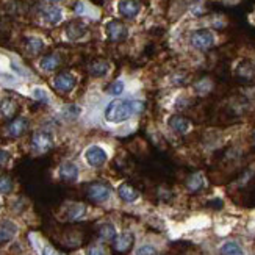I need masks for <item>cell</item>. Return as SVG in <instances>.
Returning a JSON list of instances; mask_svg holds the SVG:
<instances>
[{
	"label": "cell",
	"instance_id": "7a4b0ae2",
	"mask_svg": "<svg viewBox=\"0 0 255 255\" xmlns=\"http://www.w3.org/2000/svg\"><path fill=\"white\" fill-rule=\"evenodd\" d=\"M191 46L197 50H208L215 44V35L210 30H196L191 35Z\"/></svg>",
	"mask_w": 255,
	"mask_h": 255
},
{
	"label": "cell",
	"instance_id": "7c38bea8",
	"mask_svg": "<svg viewBox=\"0 0 255 255\" xmlns=\"http://www.w3.org/2000/svg\"><path fill=\"white\" fill-rule=\"evenodd\" d=\"M85 33H86V25L80 20H72L68 24V27H66V35H68V38L72 41L80 39Z\"/></svg>",
	"mask_w": 255,
	"mask_h": 255
},
{
	"label": "cell",
	"instance_id": "30bf717a",
	"mask_svg": "<svg viewBox=\"0 0 255 255\" xmlns=\"http://www.w3.org/2000/svg\"><path fill=\"white\" fill-rule=\"evenodd\" d=\"M28 128V121L25 118H14L11 123L8 124V133L11 136H20L24 135Z\"/></svg>",
	"mask_w": 255,
	"mask_h": 255
},
{
	"label": "cell",
	"instance_id": "44dd1931",
	"mask_svg": "<svg viewBox=\"0 0 255 255\" xmlns=\"http://www.w3.org/2000/svg\"><path fill=\"white\" fill-rule=\"evenodd\" d=\"M237 74L241 77V79L251 80L252 77L255 75V66H254L251 61H243V63L240 64V68H238Z\"/></svg>",
	"mask_w": 255,
	"mask_h": 255
},
{
	"label": "cell",
	"instance_id": "5b68a950",
	"mask_svg": "<svg viewBox=\"0 0 255 255\" xmlns=\"http://www.w3.org/2000/svg\"><path fill=\"white\" fill-rule=\"evenodd\" d=\"M75 77L71 72H60L53 80V86L61 93H71L75 88Z\"/></svg>",
	"mask_w": 255,
	"mask_h": 255
},
{
	"label": "cell",
	"instance_id": "277c9868",
	"mask_svg": "<svg viewBox=\"0 0 255 255\" xmlns=\"http://www.w3.org/2000/svg\"><path fill=\"white\" fill-rule=\"evenodd\" d=\"M107 35L112 42H121L127 38V27L121 20H112L107 25Z\"/></svg>",
	"mask_w": 255,
	"mask_h": 255
},
{
	"label": "cell",
	"instance_id": "7402d4cb",
	"mask_svg": "<svg viewBox=\"0 0 255 255\" xmlns=\"http://www.w3.org/2000/svg\"><path fill=\"white\" fill-rule=\"evenodd\" d=\"M204 177H202V174H199V172H196V174H193L190 179H188V182H186V186H188V190L190 191H199V190H202L204 188Z\"/></svg>",
	"mask_w": 255,
	"mask_h": 255
},
{
	"label": "cell",
	"instance_id": "cb8c5ba5",
	"mask_svg": "<svg viewBox=\"0 0 255 255\" xmlns=\"http://www.w3.org/2000/svg\"><path fill=\"white\" fill-rule=\"evenodd\" d=\"M85 212H86V207L82 205V204H74L71 208H69V212H68V218L71 221H79L85 216Z\"/></svg>",
	"mask_w": 255,
	"mask_h": 255
},
{
	"label": "cell",
	"instance_id": "e0dca14e",
	"mask_svg": "<svg viewBox=\"0 0 255 255\" xmlns=\"http://www.w3.org/2000/svg\"><path fill=\"white\" fill-rule=\"evenodd\" d=\"M99 237H101V240H104V241H115L118 237L115 226L110 224V223L102 224L101 227H99Z\"/></svg>",
	"mask_w": 255,
	"mask_h": 255
},
{
	"label": "cell",
	"instance_id": "d6986e66",
	"mask_svg": "<svg viewBox=\"0 0 255 255\" xmlns=\"http://www.w3.org/2000/svg\"><path fill=\"white\" fill-rule=\"evenodd\" d=\"M58 66H60V57H58V55H55V53L47 55V57H44L41 60V68L44 71H55Z\"/></svg>",
	"mask_w": 255,
	"mask_h": 255
},
{
	"label": "cell",
	"instance_id": "d6a6232c",
	"mask_svg": "<svg viewBox=\"0 0 255 255\" xmlns=\"http://www.w3.org/2000/svg\"><path fill=\"white\" fill-rule=\"evenodd\" d=\"M42 255H61L58 251H55L52 246H44L42 249Z\"/></svg>",
	"mask_w": 255,
	"mask_h": 255
},
{
	"label": "cell",
	"instance_id": "d4e9b609",
	"mask_svg": "<svg viewBox=\"0 0 255 255\" xmlns=\"http://www.w3.org/2000/svg\"><path fill=\"white\" fill-rule=\"evenodd\" d=\"M13 190V180L11 177L5 175V174H0V194H8Z\"/></svg>",
	"mask_w": 255,
	"mask_h": 255
},
{
	"label": "cell",
	"instance_id": "3957f363",
	"mask_svg": "<svg viewBox=\"0 0 255 255\" xmlns=\"http://www.w3.org/2000/svg\"><path fill=\"white\" fill-rule=\"evenodd\" d=\"M110 194H112V190H110V186L105 185V183H91L88 185L86 188V196L90 201L96 202V204H102L105 201H108Z\"/></svg>",
	"mask_w": 255,
	"mask_h": 255
},
{
	"label": "cell",
	"instance_id": "f1b7e54d",
	"mask_svg": "<svg viewBox=\"0 0 255 255\" xmlns=\"http://www.w3.org/2000/svg\"><path fill=\"white\" fill-rule=\"evenodd\" d=\"M123 91H124V83L123 82H115L108 88V93L113 94V96H119Z\"/></svg>",
	"mask_w": 255,
	"mask_h": 255
},
{
	"label": "cell",
	"instance_id": "9c48e42d",
	"mask_svg": "<svg viewBox=\"0 0 255 255\" xmlns=\"http://www.w3.org/2000/svg\"><path fill=\"white\" fill-rule=\"evenodd\" d=\"M133 243H135V235L131 234V232H124V234H121L116 237L115 240V249L121 254H126L131 249Z\"/></svg>",
	"mask_w": 255,
	"mask_h": 255
},
{
	"label": "cell",
	"instance_id": "f546056e",
	"mask_svg": "<svg viewBox=\"0 0 255 255\" xmlns=\"http://www.w3.org/2000/svg\"><path fill=\"white\" fill-rule=\"evenodd\" d=\"M33 96H35L36 99H39V101H42V102H47V94H46V91L39 90V88L33 90Z\"/></svg>",
	"mask_w": 255,
	"mask_h": 255
},
{
	"label": "cell",
	"instance_id": "8992f818",
	"mask_svg": "<svg viewBox=\"0 0 255 255\" xmlns=\"http://www.w3.org/2000/svg\"><path fill=\"white\" fill-rule=\"evenodd\" d=\"M85 158L90 166H93V168H99V166H102L107 161V152L99 146H91L90 149H86Z\"/></svg>",
	"mask_w": 255,
	"mask_h": 255
},
{
	"label": "cell",
	"instance_id": "ac0fdd59",
	"mask_svg": "<svg viewBox=\"0 0 255 255\" xmlns=\"http://www.w3.org/2000/svg\"><path fill=\"white\" fill-rule=\"evenodd\" d=\"M221 255H245L243 248L235 241H226L221 246Z\"/></svg>",
	"mask_w": 255,
	"mask_h": 255
},
{
	"label": "cell",
	"instance_id": "4dcf8cb0",
	"mask_svg": "<svg viewBox=\"0 0 255 255\" xmlns=\"http://www.w3.org/2000/svg\"><path fill=\"white\" fill-rule=\"evenodd\" d=\"M9 158H11V155L6 150L0 149V168H2V166H5L9 161Z\"/></svg>",
	"mask_w": 255,
	"mask_h": 255
},
{
	"label": "cell",
	"instance_id": "9a60e30c",
	"mask_svg": "<svg viewBox=\"0 0 255 255\" xmlns=\"http://www.w3.org/2000/svg\"><path fill=\"white\" fill-rule=\"evenodd\" d=\"M42 16L49 22V24H58V22L63 19V11L58 6L50 5V6H46L42 9Z\"/></svg>",
	"mask_w": 255,
	"mask_h": 255
},
{
	"label": "cell",
	"instance_id": "6da1fadb",
	"mask_svg": "<svg viewBox=\"0 0 255 255\" xmlns=\"http://www.w3.org/2000/svg\"><path fill=\"white\" fill-rule=\"evenodd\" d=\"M133 113V104L131 101H124V99H115L113 102H110L105 110V119L108 123H123V121L128 119Z\"/></svg>",
	"mask_w": 255,
	"mask_h": 255
},
{
	"label": "cell",
	"instance_id": "83f0119b",
	"mask_svg": "<svg viewBox=\"0 0 255 255\" xmlns=\"http://www.w3.org/2000/svg\"><path fill=\"white\" fill-rule=\"evenodd\" d=\"M155 254H157V249H155L152 245H142L135 252V255H155Z\"/></svg>",
	"mask_w": 255,
	"mask_h": 255
},
{
	"label": "cell",
	"instance_id": "2e32d148",
	"mask_svg": "<svg viewBox=\"0 0 255 255\" xmlns=\"http://www.w3.org/2000/svg\"><path fill=\"white\" fill-rule=\"evenodd\" d=\"M118 194H119V197L123 199L124 202H135L136 199L139 197V193L135 190V188L130 186V185H127V183L121 185V186L118 188Z\"/></svg>",
	"mask_w": 255,
	"mask_h": 255
},
{
	"label": "cell",
	"instance_id": "603a6c76",
	"mask_svg": "<svg viewBox=\"0 0 255 255\" xmlns=\"http://www.w3.org/2000/svg\"><path fill=\"white\" fill-rule=\"evenodd\" d=\"M0 112H2L6 118H13L17 112V105L14 104V101H11V99H5L0 105Z\"/></svg>",
	"mask_w": 255,
	"mask_h": 255
},
{
	"label": "cell",
	"instance_id": "484cf974",
	"mask_svg": "<svg viewBox=\"0 0 255 255\" xmlns=\"http://www.w3.org/2000/svg\"><path fill=\"white\" fill-rule=\"evenodd\" d=\"M27 49H28L33 55H36V53H39V52L44 49V42H42L39 38H28V39H27Z\"/></svg>",
	"mask_w": 255,
	"mask_h": 255
},
{
	"label": "cell",
	"instance_id": "4fadbf2b",
	"mask_svg": "<svg viewBox=\"0 0 255 255\" xmlns=\"http://www.w3.org/2000/svg\"><path fill=\"white\" fill-rule=\"evenodd\" d=\"M17 234V226L11 221H3L0 224V243H8L9 240H13L14 235Z\"/></svg>",
	"mask_w": 255,
	"mask_h": 255
},
{
	"label": "cell",
	"instance_id": "52a82bcc",
	"mask_svg": "<svg viewBox=\"0 0 255 255\" xmlns=\"http://www.w3.org/2000/svg\"><path fill=\"white\" fill-rule=\"evenodd\" d=\"M53 144V139L52 136L49 135L47 131H36L33 133L31 136V146L35 150H39V152H46L52 147Z\"/></svg>",
	"mask_w": 255,
	"mask_h": 255
},
{
	"label": "cell",
	"instance_id": "ffe728a7",
	"mask_svg": "<svg viewBox=\"0 0 255 255\" xmlns=\"http://www.w3.org/2000/svg\"><path fill=\"white\" fill-rule=\"evenodd\" d=\"M90 72L94 77H102L108 72V63L105 60H96L90 66Z\"/></svg>",
	"mask_w": 255,
	"mask_h": 255
},
{
	"label": "cell",
	"instance_id": "1f68e13d",
	"mask_svg": "<svg viewBox=\"0 0 255 255\" xmlns=\"http://www.w3.org/2000/svg\"><path fill=\"white\" fill-rule=\"evenodd\" d=\"M131 104H133V113H135V115L141 113L144 110V104L139 102V101H131Z\"/></svg>",
	"mask_w": 255,
	"mask_h": 255
},
{
	"label": "cell",
	"instance_id": "4316f807",
	"mask_svg": "<svg viewBox=\"0 0 255 255\" xmlns=\"http://www.w3.org/2000/svg\"><path fill=\"white\" fill-rule=\"evenodd\" d=\"M86 255H108L107 249L101 245H93L86 249Z\"/></svg>",
	"mask_w": 255,
	"mask_h": 255
},
{
	"label": "cell",
	"instance_id": "5bb4252c",
	"mask_svg": "<svg viewBox=\"0 0 255 255\" xmlns=\"http://www.w3.org/2000/svg\"><path fill=\"white\" fill-rule=\"evenodd\" d=\"M169 127L171 130H174L175 133H179V135H183L188 130H190V121L183 116H172L169 119Z\"/></svg>",
	"mask_w": 255,
	"mask_h": 255
},
{
	"label": "cell",
	"instance_id": "8fae6325",
	"mask_svg": "<svg viewBox=\"0 0 255 255\" xmlns=\"http://www.w3.org/2000/svg\"><path fill=\"white\" fill-rule=\"evenodd\" d=\"M60 177L66 182H75L79 179V168L74 163L66 161L60 166Z\"/></svg>",
	"mask_w": 255,
	"mask_h": 255
},
{
	"label": "cell",
	"instance_id": "ba28073f",
	"mask_svg": "<svg viewBox=\"0 0 255 255\" xmlns=\"http://www.w3.org/2000/svg\"><path fill=\"white\" fill-rule=\"evenodd\" d=\"M118 9L121 16H124L127 19H133L135 16H138L141 5L138 3V0H119Z\"/></svg>",
	"mask_w": 255,
	"mask_h": 255
}]
</instances>
